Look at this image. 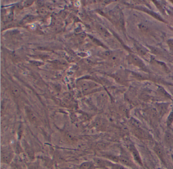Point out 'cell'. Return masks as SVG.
I'll return each mask as SVG.
<instances>
[{
	"label": "cell",
	"mask_w": 173,
	"mask_h": 169,
	"mask_svg": "<svg viewBox=\"0 0 173 169\" xmlns=\"http://www.w3.org/2000/svg\"><path fill=\"white\" fill-rule=\"evenodd\" d=\"M107 146V145L105 143L99 142L96 145V147L99 150H103Z\"/></svg>",
	"instance_id": "obj_18"
},
{
	"label": "cell",
	"mask_w": 173,
	"mask_h": 169,
	"mask_svg": "<svg viewBox=\"0 0 173 169\" xmlns=\"http://www.w3.org/2000/svg\"><path fill=\"white\" fill-rule=\"evenodd\" d=\"M167 44L169 45L170 48H173V39H170L169 40L167 41Z\"/></svg>",
	"instance_id": "obj_28"
},
{
	"label": "cell",
	"mask_w": 173,
	"mask_h": 169,
	"mask_svg": "<svg viewBox=\"0 0 173 169\" xmlns=\"http://www.w3.org/2000/svg\"><path fill=\"white\" fill-rule=\"evenodd\" d=\"M112 169H125L122 166L120 165H114L112 166Z\"/></svg>",
	"instance_id": "obj_29"
},
{
	"label": "cell",
	"mask_w": 173,
	"mask_h": 169,
	"mask_svg": "<svg viewBox=\"0 0 173 169\" xmlns=\"http://www.w3.org/2000/svg\"><path fill=\"white\" fill-rule=\"evenodd\" d=\"M119 160L121 163L124 165H128L129 167H131L133 165L131 161L124 156H120V158H119Z\"/></svg>",
	"instance_id": "obj_10"
},
{
	"label": "cell",
	"mask_w": 173,
	"mask_h": 169,
	"mask_svg": "<svg viewBox=\"0 0 173 169\" xmlns=\"http://www.w3.org/2000/svg\"><path fill=\"white\" fill-rule=\"evenodd\" d=\"M104 55L106 56H111L112 55V52L110 51H107L104 53Z\"/></svg>",
	"instance_id": "obj_32"
},
{
	"label": "cell",
	"mask_w": 173,
	"mask_h": 169,
	"mask_svg": "<svg viewBox=\"0 0 173 169\" xmlns=\"http://www.w3.org/2000/svg\"><path fill=\"white\" fill-rule=\"evenodd\" d=\"M167 110V106H166V104H161L158 107V110L160 111V115H163L164 113H165Z\"/></svg>",
	"instance_id": "obj_15"
},
{
	"label": "cell",
	"mask_w": 173,
	"mask_h": 169,
	"mask_svg": "<svg viewBox=\"0 0 173 169\" xmlns=\"http://www.w3.org/2000/svg\"><path fill=\"white\" fill-rule=\"evenodd\" d=\"M128 61L129 64H132L141 68H146L143 61L134 54H130L128 56Z\"/></svg>",
	"instance_id": "obj_1"
},
{
	"label": "cell",
	"mask_w": 173,
	"mask_h": 169,
	"mask_svg": "<svg viewBox=\"0 0 173 169\" xmlns=\"http://www.w3.org/2000/svg\"><path fill=\"white\" fill-rule=\"evenodd\" d=\"M64 138L65 141L70 144H74L76 141H77L76 138L68 132H65L64 133Z\"/></svg>",
	"instance_id": "obj_5"
},
{
	"label": "cell",
	"mask_w": 173,
	"mask_h": 169,
	"mask_svg": "<svg viewBox=\"0 0 173 169\" xmlns=\"http://www.w3.org/2000/svg\"><path fill=\"white\" fill-rule=\"evenodd\" d=\"M23 144V147H24L25 152L27 154L30 160H34L35 158V154L32 148H31V147L28 144V143L25 141H24Z\"/></svg>",
	"instance_id": "obj_3"
},
{
	"label": "cell",
	"mask_w": 173,
	"mask_h": 169,
	"mask_svg": "<svg viewBox=\"0 0 173 169\" xmlns=\"http://www.w3.org/2000/svg\"><path fill=\"white\" fill-rule=\"evenodd\" d=\"M86 37V34L85 33H82L80 34L79 35V37L81 39H84L85 38V37Z\"/></svg>",
	"instance_id": "obj_33"
},
{
	"label": "cell",
	"mask_w": 173,
	"mask_h": 169,
	"mask_svg": "<svg viewBox=\"0 0 173 169\" xmlns=\"http://www.w3.org/2000/svg\"><path fill=\"white\" fill-rule=\"evenodd\" d=\"M130 121L131 122V124L133 125V126L135 127L136 129H141L142 124L138 120L134 118H131Z\"/></svg>",
	"instance_id": "obj_13"
},
{
	"label": "cell",
	"mask_w": 173,
	"mask_h": 169,
	"mask_svg": "<svg viewBox=\"0 0 173 169\" xmlns=\"http://www.w3.org/2000/svg\"><path fill=\"white\" fill-rule=\"evenodd\" d=\"M134 133L137 136H139L141 138H146L148 137V134L143 131L142 129H136L135 130Z\"/></svg>",
	"instance_id": "obj_8"
},
{
	"label": "cell",
	"mask_w": 173,
	"mask_h": 169,
	"mask_svg": "<svg viewBox=\"0 0 173 169\" xmlns=\"http://www.w3.org/2000/svg\"><path fill=\"white\" fill-rule=\"evenodd\" d=\"M71 169V168H62V169Z\"/></svg>",
	"instance_id": "obj_36"
},
{
	"label": "cell",
	"mask_w": 173,
	"mask_h": 169,
	"mask_svg": "<svg viewBox=\"0 0 173 169\" xmlns=\"http://www.w3.org/2000/svg\"><path fill=\"white\" fill-rule=\"evenodd\" d=\"M173 122V111L171 112L169 114V117L167 120V126H170L171 125L172 123Z\"/></svg>",
	"instance_id": "obj_20"
},
{
	"label": "cell",
	"mask_w": 173,
	"mask_h": 169,
	"mask_svg": "<svg viewBox=\"0 0 173 169\" xmlns=\"http://www.w3.org/2000/svg\"><path fill=\"white\" fill-rule=\"evenodd\" d=\"M11 169H23V168L19 164L17 163H12Z\"/></svg>",
	"instance_id": "obj_22"
},
{
	"label": "cell",
	"mask_w": 173,
	"mask_h": 169,
	"mask_svg": "<svg viewBox=\"0 0 173 169\" xmlns=\"http://www.w3.org/2000/svg\"><path fill=\"white\" fill-rule=\"evenodd\" d=\"M16 152H17L18 154H20L21 152H23V149L21 147L19 143H18L16 145Z\"/></svg>",
	"instance_id": "obj_23"
},
{
	"label": "cell",
	"mask_w": 173,
	"mask_h": 169,
	"mask_svg": "<svg viewBox=\"0 0 173 169\" xmlns=\"http://www.w3.org/2000/svg\"><path fill=\"white\" fill-rule=\"evenodd\" d=\"M29 169H38V165L36 164H32L30 166Z\"/></svg>",
	"instance_id": "obj_31"
},
{
	"label": "cell",
	"mask_w": 173,
	"mask_h": 169,
	"mask_svg": "<svg viewBox=\"0 0 173 169\" xmlns=\"http://www.w3.org/2000/svg\"><path fill=\"white\" fill-rule=\"evenodd\" d=\"M98 29H99V31L103 35V36H104L106 37H109L110 36V33H109L107 31L104 27L99 26Z\"/></svg>",
	"instance_id": "obj_14"
},
{
	"label": "cell",
	"mask_w": 173,
	"mask_h": 169,
	"mask_svg": "<svg viewBox=\"0 0 173 169\" xmlns=\"http://www.w3.org/2000/svg\"><path fill=\"white\" fill-rule=\"evenodd\" d=\"M11 93L12 95L15 97H18L20 95V91H19V89L15 87L12 88L11 89Z\"/></svg>",
	"instance_id": "obj_16"
},
{
	"label": "cell",
	"mask_w": 173,
	"mask_h": 169,
	"mask_svg": "<svg viewBox=\"0 0 173 169\" xmlns=\"http://www.w3.org/2000/svg\"><path fill=\"white\" fill-rule=\"evenodd\" d=\"M39 13L41 16H46L48 13L47 10L44 7H41L39 10Z\"/></svg>",
	"instance_id": "obj_21"
},
{
	"label": "cell",
	"mask_w": 173,
	"mask_h": 169,
	"mask_svg": "<svg viewBox=\"0 0 173 169\" xmlns=\"http://www.w3.org/2000/svg\"><path fill=\"white\" fill-rule=\"evenodd\" d=\"M27 113H28V118H29L30 122L33 124L37 125V124H38V119H37L36 116L35 115V114L31 111H29Z\"/></svg>",
	"instance_id": "obj_9"
},
{
	"label": "cell",
	"mask_w": 173,
	"mask_h": 169,
	"mask_svg": "<svg viewBox=\"0 0 173 169\" xmlns=\"http://www.w3.org/2000/svg\"><path fill=\"white\" fill-rule=\"evenodd\" d=\"M18 33V31H16V30H15V31H12V34H17Z\"/></svg>",
	"instance_id": "obj_35"
},
{
	"label": "cell",
	"mask_w": 173,
	"mask_h": 169,
	"mask_svg": "<svg viewBox=\"0 0 173 169\" xmlns=\"http://www.w3.org/2000/svg\"><path fill=\"white\" fill-rule=\"evenodd\" d=\"M37 4H38V5L39 6H42V5L43 4V3L42 1H39L37 2Z\"/></svg>",
	"instance_id": "obj_34"
},
{
	"label": "cell",
	"mask_w": 173,
	"mask_h": 169,
	"mask_svg": "<svg viewBox=\"0 0 173 169\" xmlns=\"http://www.w3.org/2000/svg\"><path fill=\"white\" fill-rule=\"evenodd\" d=\"M129 150L131 152V154L133 156L134 159L136 160V161L140 163L141 164L142 162H141V158H140V156L139 155V152L137 150V149L133 145H131L129 147Z\"/></svg>",
	"instance_id": "obj_4"
},
{
	"label": "cell",
	"mask_w": 173,
	"mask_h": 169,
	"mask_svg": "<svg viewBox=\"0 0 173 169\" xmlns=\"http://www.w3.org/2000/svg\"><path fill=\"white\" fill-rule=\"evenodd\" d=\"M138 27H139V29H140L141 31L145 32H147L149 30V27H148L146 25L144 24V23L140 24L138 26Z\"/></svg>",
	"instance_id": "obj_17"
},
{
	"label": "cell",
	"mask_w": 173,
	"mask_h": 169,
	"mask_svg": "<svg viewBox=\"0 0 173 169\" xmlns=\"http://www.w3.org/2000/svg\"></svg>",
	"instance_id": "obj_37"
},
{
	"label": "cell",
	"mask_w": 173,
	"mask_h": 169,
	"mask_svg": "<svg viewBox=\"0 0 173 169\" xmlns=\"http://www.w3.org/2000/svg\"><path fill=\"white\" fill-rule=\"evenodd\" d=\"M165 138L167 144H171L173 143V136L169 133H166L165 136Z\"/></svg>",
	"instance_id": "obj_11"
},
{
	"label": "cell",
	"mask_w": 173,
	"mask_h": 169,
	"mask_svg": "<svg viewBox=\"0 0 173 169\" xmlns=\"http://www.w3.org/2000/svg\"><path fill=\"white\" fill-rule=\"evenodd\" d=\"M30 62L32 64V65L36 66H39L42 64V63L38 61H30Z\"/></svg>",
	"instance_id": "obj_27"
},
{
	"label": "cell",
	"mask_w": 173,
	"mask_h": 169,
	"mask_svg": "<svg viewBox=\"0 0 173 169\" xmlns=\"http://www.w3.org/2000/svg\"><path fill=\"white\" fill-rule=\"evenodd\" d=\"M13 152L11 149L7 148L2 149L1 160L4 163H10L13 158Z\"/></svg>",
	"instance_id": "obj_2"
},
{
	"label": "cell",
	"mask_w": 173,
	"mask_h": 169,
	"mask_svg": "<svg viewBox=\"0 0 173 169\" xmlns=\"http://www.w3.org/2000/svg\"><path fill=\"white\" fill-rule=\"evenodd\" d=\"M149 48H150L151 51L152 53H153L155 55H161L162 54V52L159 48H155V47H150Z\"/></svg>",
	"instance_id": "obj_19"
},
{
	"label": "cell",
	"mask_w": 173,
	"mask_h": 169,
	"mask_svg": "<svg viewBox=\"0 0 173 169\" xmlns=\"http://www.w3.org/2000/svg\"><path fill=\"white\" fill-rule=\"evenodd\" d=\"M13 19V14L10 13L7 16V20L8 21H11Z\"/></svg>",
	"instance_id": "obj_30"
},
{
	"label": "cell",
	"mask_w": 173,
	"mask_h": 169,
	"mask_svg": "<svg viewBox=\"0 0 173 169\" xmlns=\"http://www.w3.org/2000/svg\"><path fill=\"white\" fill-rule=\"evenodd\" d=\"M136 48L137 49V52L138 54L141 56H144L146 55L148 50L146 48H145L144 46H142L141 44L139 43H136Z\"/></svg>",
	"instance_id": "obj_7"
},
{
	"label": "cell",
	"mask_w": 173,
	"mask_h": 169,
	"mask_svg": "<svg viewBox=\"0 0 173 169\" xmlns=\"http://www.w3.org/2000/svg\"><path fill=\"white\" fill-rule=\"evenodd\" d=\"M81 87H82L83 90L84 91H88L89 89V87H90L89 84H88V83H86V82H83V83H82Z\"/></svg>",
	"instance_id": "obj_24"
},
{
	"label": "cell",
	"mask_w": 173,
	"mask_h": 169,
	"mask_svg": "<svg viewBox=\"0 0 173 169\" xmlns=\"http://www.w3.org/2000/svg\"><path fill=\"white\" fill-rule=\"evenodd\" d=\"M33 1H27L24 3V6L25 7H28L31 6L33 4Z\"/></svg>",
	"instance_id": "obj_25"
},
{
	"label": "cell",
	"mask_w": 173,
	"mask_h": 169,
	"mask_svg": "<svg viewBox=\"0 0 173 169\" xmlns=\"http://www.w3.org/2000/svg\"><path fill=\"white\" fill-rule=\"evenodd\" d=\"M95 163L91 161L84 162L79 167V169H95Z\"/></svg>",
	"instance_id": "obj_6"
},
{
	"label": "cell",
	"mask_w": 173,
	"mask_h": 169,
	"mask_svg": "<svg viewBox=\"0 0 173 169\" xmlns=\"http://www.w3.org/2000/svg\"><path fill=\"white\" fill-rule=\"evenodd\" d=\"M154 150L155 151L157 155L160 157V158H161L162 159H163L164 158V152L162 150V148L160 147V146H156L155 148H154Z\"/></svg>",
	"instance_id": "obj_12"
},
{
	"label": "cell",
	"mask_w": 173,
	"mask_h": 169,
	"mask_svg": "<svg viewBox=\"0 0 173 169\" xmlns=\"http://www.w3.org/2000/svg\"><path fill=\"white\" fill-rule=\"evenodd\" d=\"M35 17L34 16H27V17H25V19L27 21H32V20L34 19Z\"/></svg>",
	"instance_id": "obj_26"
}]
</instances>
